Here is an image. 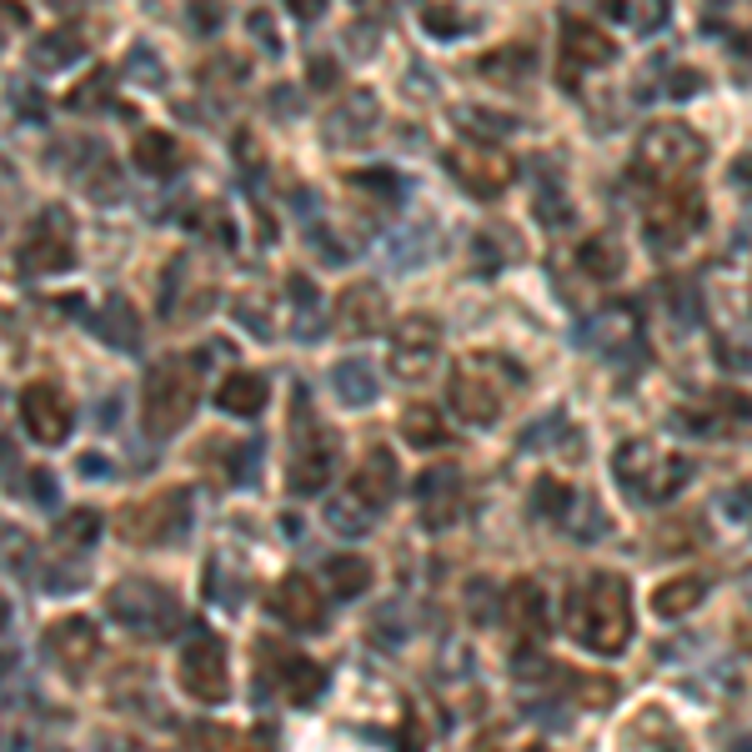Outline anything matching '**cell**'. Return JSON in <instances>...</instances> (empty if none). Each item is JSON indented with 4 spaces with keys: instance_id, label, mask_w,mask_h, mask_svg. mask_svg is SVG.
<instances>
[{
    "instance_id": "obj_45",
    "label": "cell",
    "mask_w": 752,
    "mask_h": 752,
    "mask_svg": "<svg viewBox=\"0 0 752 752\" xmlns=\"http://www.w3.org/2000/svg\"><path fill=\"white\" fill-rule=\"evenodd\" d=\"M251 35H262V41H266V55H282V41H276V25H272V15H266V11L251 15Z\"/></svg>"
},
{
    "instance_id": "obj_54",
    "label": "cell",
    "mask_w": 752,
    "mask_h": 752,
    "mask_svg": "<svg viewBox=\"0 0 752 752\" xmlns=\"http://www.w3.org/2000/svg\"><path fill=\"white\" fill-rule=\"evenodd\" d=\"M481 752H491V742H487V748H481Z\"/></svg>"
},
{
    "instance_id": "obj_42",
    "label": "cell",
    "mask_w": 752,
    "mask_h": 752,
    "mask_svg": "<svg viewBox=\"0 0 752 752\" xmlns=\"http://www.w3.org/2000/svg\"><path fill=\"white\" fill-rule=\"evenodd\" d=\"M126 71H131V76L136 81H146V86H166V66H161V61H156V51H151V45H136V51L131 55H126Z\"/></svg>"
},
{
    "instance_id": "obj_40",
    "label": "cell",
    "mask_w": 752,
    "mask_h": 752,
    "mask_svg": "<svg viewBox=\"0 0 752 752\" xmlns=\"http://www.w3.org/2000/svg\"><path fill=\"white\" fill-rule=\"evenodd\" d=\"M241 76H246V61H241V55H211L206 66H201V81H206L211 91H221V86H236Z\"/></svg>"
},
{
    "instance_id": "obj_48",
    "label": "cell",
    "mask_w": 752,
    "mask_h": 752,
    "mask_svg": "<svg viewBox=\"0 0 752 752\" xmlns=\"http://www.w3.org/2000/svg\"><path fill=\"white\" fill-rule=\"evenodd\" d=\"M402 752H422L426 748V732L422 728H416V712H406V722H402Z\"/></svg>"
},
{
    "instance_id": "obj_1",
    "label": "cell",
    "mask_w": 752,
    "mask_h": 752,
    "mask_svg": "<svg viewBox=\"0 0 752 752\" xmlns=\"http://www.w3.org/2000/svg\"><path fill=\"white\" fill-rule=\"evenodd\" d=\"M568 633L602 657L622 653V647L633 643V597H627V582L617 572H597L582 587H572Z\"/></svg>"
},
{
    "instance_id": "obj_4",
    "label": "cell",
    "mask_w": 752,
    "mask_h": 752,
    "mask_svg": "<svg viewBox=\"0 0 752 752\" xmlns=\"http://www.w3.org/2000/svg\"><path fill=\"white\" fill-rule=\"evenodd\" d=\"M522 386V371H517V361L497 357V351H472L467 361H457V371H452L447 382V402L452 412L462 416V422H497L501 406H507V396Z\"/></svg>"
},
{
    "instance_id": "obj_52",
    "label": "cell",
    "mask_w": 752,
    "mask_h": 752,
    "mask_svg": "<svg viewBox=\"0 0 752 752\" xmlns=\"http://www.w3.org/2000/svg\"><path fill=\"white\" fill-rule=\"evenodd\" d=\"M732 181H752V156H738V161H732Z\"/></svg>"
},
{
    "instance_id": "obj_46",
    "label": "cell",
    "mask_w": 752,
    "mask_h": 752,
    "mask_svg": "<svg viewBox=\"0 0 752 752\" xmlns=\"http://www.w3.org/2000/svg\"><path fill=\"white\" fill-rule=\"evenodd\" d=\"M377 35H382V25H371V21L351 25V31H347V41H351V55H371V45H367V41H377Z\"/></svg>"
},
{
    "instance_id": "obj_25",
    "label": "cell",
    "mask_w": 752,
    "mask_h": 752,
    "mask_svg": "<svg viewBox=\"0 0 752 752\" xmlns=\"http://www.w3.org/2000/svg\"><path fill=\"white\" fill-rule=\"evenodd\" d=\"M81 51H86V25L66 21V25H55V31L41 35V45L31 51V66L35 71H61V66H71Z\"/></svg>"
},
{
    "instance_id": "obj_24",
    "label": "cell",
    "mask_w": 752,
    "mask_h": 752,
    "mask_svg": "<svg viewBox=\"0 0 752 752\" xmlns=\"http://www.w3.org/2000/svg\"><path fill=\"white\" fill-rule=\"evenodd\" d=\"M131 161H136V171H146V176H171L176 166H181V146H176V136L161 131V126H141L131 141Z\"/></svg>"
},
{
    "instance_id": "obj_10",
    "label": "cell",
    "mask_w": 752,
    "mask_h": 752,
    "mask_svg": "<svg viewBox=\"0 0 752 752\" xmlns=\"http://www.w3.org/2000/svg\"><path fill=\"white\" fill-rule=\"evenodd\" d=\"M76 262V246H71V216L61 206H45L41 216L25 226L21 246H15V266L25 276H51V272H66Z\"/></svg>"
},
{
    "instance_id": "obj_27",
    "label": "cell",
    "mask_w": 752,
    "mask_h": 752,
    "mask_svg": "<svg viewBox=\"0 0 752 752\" xmlns=\"http://www.w3.org/2000/svg\"><path fill=\"white\" fill-rule=\"evenodd\" d=\"M702 597H708V582L698 572H682V578H667L653 587V612L657 617H687Z\"/></svg>"
},
{
    "instance_id": "obj_47",
    "label": "cell",
    "mask_w": 752,
    "mask_h": 752,
    "mask_svg": "<svg viewBox=\"0 0 752 752\" xmlns=\"http://www.w3.org/2000/svg\"><path fill=\"white\" fill-rule=\"evenodd\" d=\"M702 86V76L698 71H672V81H667V96H677V100H687L692 91Z\"/></svg>"
},
{
    "instance_id": "obj_51",
    "label": "cell",
    "mask_w": 752,
    "mask_h": 752,
    "mask_svg": "<svg viewBox=\"0 0 752 752\" xmlns=\"http://www.w3.org/2000/svg\"><path fill=\"white\" fill-rule=\"evenodd\" d=\"M292 15H296V21H317V15H321V0H296Z\"/></svg>"
},
{
    "instance_id": "obj_18",
    "label": "cell",
    "mask_w": 752,
    "mask_h": 752,
    "mask_svg": "<svg viewBox=\"0 0 752 752\" xmlns=\"http://www.w3.org/2000/svg\"><path fill=\"white\" fill-rule=\"evenodd\" d=\"M266 607H272L276 617L286 622V627H296V633H317L321 622H327V607H321V587L306 578V572H286V578L272 587Z\"/></svg>"
},
{
    "instance_id": "obj_53",
    "label": "cell",
    "mask_w": 752,
    "mask_h": 752,
    "mask_svg": "<svg viewBox=\"0 0 752 752\" xmlns=\"http://www.w3.org/2000/svg\"><path fill=\"white\" fill-rule=\"evenodd\" d=\"M311 76H317V86H327V81H331V66H327V61H317V66H311Z\"/></svg>"
},
{
    "instance_id": "obj_12",
    "label": "cell",
    "mask_w": 752,
    "mask_h": 752,
    "mask_svg": "<svg viewBox=\"0 0 752 752\" xmlns=\"http://www.w3.org/2000/svg\"><path fill=\"white\" fill-rule=\"evenodd\" d=\"M176 677H181V687L191 692L197 702H226L231 692V677H226V647L216 643V637H191V643L181 647V663H176Z\"/></svg>"
},
{
    "instance_id": "obj_50",
    "label": "cell",
    "mask_w": 752,
    "mask_h": 752,
    "mask_svg": "<svg viewBox=\"0 0 752 752\" xmlns=\"http://www.w3.org/2000/svg\"><path fill=\"white\" fill-rule=\"evenodd\" d=\"M31 497L35 501H51V472H31Z\"/></svg>"
},
{
    "instance_id": "obj_21",
    "label": "cell",
    "mask_w": 752,
    "mask_h": 752,
    "mask_svg": "<svg viewBox=\"0 0 752 752\" xmlns=\"http://www.w3.org/2000/svg\"><path fill=\"white\" fill-rule=\"evenodd\" d=\"M416 501H422V522L426 527H452L462 517V472L452 462L422 472L416 481Z\"/></svg>"
},
{
    "instance_id": "obj_28",
    "label": "cell",
    "mask_w": 752,
    "mask_h": 752,
    "mask_svg": "<svg viewBox=\"0 0 752 752\" xmlns=\"http://www.w3.org/2000/svg\"><path fill=\"white\" fill-rule=\"evenodd\" d=\"M96 337H106L110 347L120 351H131L136 341H141V331H136V311L126 296H106V306H100V317H96Z\"/></svg>"
},
{
    "instance_id": "obj_26",
    "label": "cell",
    "mask_w": 752,
    "mask_h": 752,
    "mask_svg": "<svg viewBox=\"0 0 752 752\" xmlns=\"http://www.w3.org/2000/svg\"><path fill=\"white\" fill-rule=\"evenodd\" d=\"M216 402L226 406L231 416H256L266 406V377L262 371H246V367L231 371L226 382L216 386Z\"/></svg>"
},
{
    "instance_id": "obj_31",
    "label": "cell",
    "mask_w": 752,
    "mask_h": 752,
    "mask_svg": "<svg viewBox=\"0 0 752 752\" xmlns=\"http://www.w3.org/2000/svg\"><path fill=\"white\" fill-rule=\"evenodd\" d=\"M402 436L412 442V447H442L447 442V422H442V412L426 402H406L402 406Z\"/></svg>"
},
{
    "instance_id": "obj_44",
    "label": "cell",
    "mask_w": 752,
    "mask_h": 752,
    "mask_svg": "<svg viewBox=\"0 0 752 752\" xmlns=\"http://www.w3.org/2000/svg\"><path fill=\"white\" fill-rule=\"evenodd\" d=\"M718 357L728 361L732 371H752V341H742V347H738V341L722 337V341H718Z\"/></svg>"
},
{
    "instance_id": "obj_8",
    "label": "cell",
    "mask_w": 752,
    "mask_h": 752,
    "mask_svg": "<svg viewBox=\"0 0 752 752\" xmlns=\"http://www.w3.org/2000/svg\"><path fill=\"white\" fill-rule=\"evenodd\" d=\"M186 517H191V497L186 487H161L141 501H126L116 512V532L131 547H161L176 542L186 532Z\"/></svg>"
},
{
    "instance_id": "obj_16",
    "label": "cell",
    "mask_w": 752,
    "mask_h": 752,
    "mask_svg": "<svg viewBox=\"0 0 752 752\" xmlns=\"http://www.w3.org/2000/svg\"><path fill=\"white\" fill-rule=\"evenodd\" d=\"M45 647H51V657H55V667H61V672L81 677L91 663H96L100 633H96V622H91V617L66 612L61 622H51V627H45Z\"/></svg>"
},
{
    "instance_id": "obj_38",
    "label": "cell",
    "mask_w": 752,
    "mask_h": 752,
    "mask_svg": "<svg viewBox=\"0 0 752 752\" xmlns=\"http://www.w3.org/2000/svg\"><path fill=\"white\" fill-rule=\"evenodd\" d=\"M532 501H537V512H547V517H562V512H568V507H572V501H578V497H572V487H568V481L542 477V481H537V491H532Z\"/></svg>"
},
{
    "instance_id": "obj_32",
    "label": "cell",
    "mask_w": 752,
    "mask_h": 752,
    "mask_svg": "<svg viewBox=\"0 0 752 752\" xmlns=\"http://www.w3.org/2000/svg\"><path fill=\"white\" fill-rule=\"evenodd\" d=\"M527 71H532V51L527 45H501V51L481 55V76L501 81V86H522Z\"/></svg>"
},
{
    "instance_id": "obj_14",
    "label": "cell",
    "mask_w": 752,
    "mask_h": 752,
    "mask_svg": "<svg viewBox=\"0 0 752 752\" xmlns=\"http://www.w3.org/2000/svg\"><path fill=\"white\" fill-rule=\"evenodd\" d=\"M612 55H617V41H612L597 21H587V15H578V11L562 15V86L578 91V86H572V81H578V71L607 66Z\"/></svg>"
},
{
    "instance_id": "obj_30",
    "label": "cell",
    "mask_w": 752,
    "mask_h": 752,
    "mask_svg": "<svg viewBox=\"0 0 752 752\" xmlns=\"http://www.w3.org/2000/svg\"><path fill=\"white\" fill-rule=\"evenodd\" d=\"M331 386H337V396L347 406H367L371 396H377V386H382V377H377L371 361H341V367L331 371Z\"/></svg>"
},
{
    "instance_id": "obj_39",
    "label": "cell",
    "mask_w": 752,
    "mask_h": 752,
    "mask_svg": "<svg viewBox=\"0 0 752 752\" xmlns=\"http://www.w3.org/2000/svg\"><path fill=\"white\" fill-rule=\"evenodd\" d=\"M106 96H110V71L96 66V71H91V76L66 96V106H71V110H91L96 100H106Z\"/></svg>"
},
{
    "instance_id": "obj_43",
    "label": "cell",
    "mask_w": 752,
    "mask_h": 752,
    "mask_svg": "<svg viewBox=\"0 0 752 752\" xmlns=\"http://www.w3.org/2000/svg\"><path fill=\"white\" fill-rule=\"evenodd\" d=\"M647 722H653V748H647L643 738H633V752H687L682 738H672V722H667V718L657 722L653 712H647Z\"/></svg>"
},
{
    "instance_id": "obj_34",
    "label": "cell",
    "mask_w": 752,
    "mask_h": 752,
    "mask_svg": "<svg viewBox=\"0 0 752 752\" xmlns=\"http://www.w3.org/2000/svg\"><path fill=\"white\" fill-rule=\"evenodd\" d=\"M557 672L568 677V682H572V698L587 702V708H607V702L617 698V692H612L617 682H612V677H602V672H572V667H557Z\"/></svg>"
},
{
    "instance_id": "obj_35",
    "label": "cell",
    "mask_w": 752,
    "mask_h": 752,
    "mask_svg": "<svg viewBox=\"0 0 752 752\" xmlns=\"http://www.w3.org/2000/svg\"><path fill=\"white\" fill-rule=\"evenodd\" d=\"M100 537V512H91V507H76V512L61 517V527H55V542L61 547H91Z\"/></svg>"
},
{
    "instance_id": "obj_11",
    "label": "cell",
    "mask_w": 752,
    "mask_h": 752,
    "mask_svg": "<svg viewBox=\"0 0 752 752\" xmlns=\"http://www.w3.org/2000/svg\"><path fill=\"white\" fill-rule=\"evenodd\" d=\"M702 221H708V206H702L698 181L672 186V191H657L653 211H647V241H653L657 251H672L677 241L692 236Z\"/></svg>"
},
{
    "instance_id": "obj_22",
    "label": "cell",
    "mask_w": 752,
    "mask_h": 752,
    "mask_svg": "<svg viewBox=\"0 0 752 752\" xmlns=\"http://www.w3.org/2000/svg\"><path fill=\"white\" fill-rule=\"evenodd\" d=\"M347 491L367 507V512H382L386 501H392V491H396V457L386 447H371L367 457H361V467L351 472Z\"/></svg>"
},
{
    "instance_id": "obj_29",
    "label": "cell",
    "mask_w": 752,
    "mask_h": 752,
    "mask_svg": "<svg viewBox=\"0 0 752 752\" xmlns=\"http://www.w3.org/2000/svg\"><path fill=\"white\" fill-rule=\"evenodd\" d=\"M578 266L592 276V282H617L622 276V246L607 236V231H597V236H587L578 246Z\"/></svg>"
},
{
    "instance_id": "obj_19",
    "label": "cell",
    "mask_w": 752,
    "mask_h": 752,
    "mask_svg": "<svg viewBox=\"0 0 752 752\" xmlns=\"http://www.w3.org/2000/svg\"><path fill=\"white\" fill-rule=\"evenodd\" d=\"M392 317V306H386V292L377 282H351L341 286L337 296V331L341 337H377Z\"/></svg>"
},
{
    "instance_id": "obj_2",
    "label": "cell",
    "mask_w": 752,
    "mask_h": 752,
    "mask_svg": "<svg viewBox=\"0 0 752 752\" xmlns=\"http://www.w3.org/2000/svg\"><path fill=\"white\" fill-rule=\"evenodd\" d=\"M201 402V367L197 357H161L151 371H146V386H141V426L146 436L166 442L176 436L191 412Z\"/></svg>"
},
{
    "instance_id": "obj_5",
    "label": "cell",
    "mask_w": 752,
    "mask_h": 752,
    "mask_svg": "<svg viewBox=\"0 0 752 752\" xmlns=\"http://www.w3.org/2000/svg\"><path fill=\"white\" fill-rule=\"evenodd\" d=\"M612 472H617V481L633 491V497L663 501V497H672V491L687 481L692 462H687L682 452H672V447H657V442H647V436H633V442H622V447H617V457H612Z\"/></svg>"
},
{
    "instance_id": "obj_13",
    "label": "cell",
    "mask_w": 752,
    "mask_h": 752,
    "mask_svg": "<svg viewBox=\"0 0 752 752\" xmlns=\"http://www.w3.org/2000/svg\"><path fill=\"white\" fill-rule=\"evenodd\" d=\"M442 357V327L432 317H406L402 327H392V341H386V367L402 377V382H416L436 367Z\"/></svg>"
},
{
    "instance_id": "obj_20",
    "label": "cell",
    "mask_w": 752,
    "mask_h": 752,
    "mask_svg": "<svg viewBox=\"0 0 752 752\" xmlns=\"http://www.w3.org/2000/svg\"><path fill=\"white\" fill-rule=\"evenodd\" d=\"M501 617L512 622V633L522 647H537L547 637V592L537 578H517L501 597Z\"/></svg>"
},
{
    "instance_id": "obj_49",
    "label": "cell",
    "mask_w": 752,
    "mask_h": 752,
    "mask_svg": "<svg viewBox=\"0 0 752 752\" xmlns=\"http://www.w3.org/2000/svg\"><path fill=\"white\" fill-rule=\"evenodd\" d=\"M191 15H197V25H201V31H211V25H221V21H226V11H216V6H197V11H191Z\"/></svg>"
},
{
    "instance_id": "obj_9",
    "label": "cell",
    "mask_w": 752,
    "mask_h": 752,
    "mask_svg": "<svg viewBox=\"0 0 752 752\" xmlns=\"http://www.w3.org/2000/svg\"><path fill=\"white\" fill-rule=\"evenodd\" d=\"M256 677H266L272 687H282V698L296 702V708L317 702L321 687H327V672H321V663L301 657L296 647L276 643V637H262V643H256Z\"/></svg>"
},
{
    "instance_id": "obj_41",
    "label": "cell",
    "mask_w": 752,
    "mask_h": 752,
    "mask_svg": "<svg viewBox=\"0 0 752 752\" xmlns=\"http://www.w3.org/2000/svg\"><path fill=\"white\" fill-rule=\"evenodd\" d=\"M416 21H422V31H432V35H462V25H467L457 6H422Z\"/></svg>"
},
{
    "instance_id": "obj_36",
    "label": "cell",
    "mask_w": 752,
    "mask_h": 752,
    "mask_svg": "<svg viewBox=\"0 0 752 752\" xmlns=\"http://www.w3.org/2000/svg\"><path fill=\"white\" fill-rule=\"evenodd\" d=\"M367 507H361L351 491H341L337 501H327V522H331V532H347V537H361L367 532Z\"/></svg>"
},
{
    "instance_id": "obj_7",
    "label": "cell",
    "mask_w": 752,
    "mask_h": 752,
    "mask_svg": "<svg viewBox=\"0 0 752 752\" xmlns=\"http://www.w3.org/2000/svg\"><path fill=\"white\" fill-rule=\"evenodd\" d=\"M106 612L116 622H126L131 633L141 637H166L176 633V622H181V602H176L171 587L151 578H126L106 592Z\"/></svg>"
},
{
    "instance_id": "obj_33",
    "label": "cell",
    "mask_w": 752,
    "mask_h": 752,
    "mask_svg": "<svg viewBox=\"0 0 752 752\" xmlns=\"http://www.w3.org/2000/svg\"><path fill=\"white\" fill-rule=\"evenodd\" d=\"M327 582L337 597H361L371 587V562L367 557H331L327 562Z\"/></svg>"
},
{
    "instance_id": "obj_23",
    "label": "cell",
    "mask_w": 752,
    "mask_h": 752,
    "mask_svg": "<svg viewBox=\"0 0 752 752\" xmlns=\"http://www.w3.org/2000/svg\"><path fill=\"white\" fill-rule=\"evenodd\" d=\"M371 126H382L377 96H371V91H347L341 106L331 110V120H327V136L341 146H361V141H371Z\"/></svg>"
},
{
    "instance_id": "obj_3",
    "label": "cell",
    "mask_w": 752,
    "mask_h": 752,
    "mask_svg": "<svg viewBox=\"0 0 752 752\" xmlns=\"http://www.w3.org/2000/svg\"><path fill=\"white\" fill-rule=\"evenodd\" d=\"M702 156H708V146H702V136L692 131L687 120H653V126L637 136L633 181L657 186V191H672V186L692 181Z\"/></svg>"
},
{
    "instance_id": "obj_37",
    "label": "cell",
    "mask_w": 752,
    "mask_h": 752,
    "mask_svg": "<svg viewBox=\"0 0 752 752\" xmlns=\"http://www.w3.org/2000/svg\"><path fill=\"white\" fill-rule=\"evenodd\" d=\"M201 748H206V752H262V742L246 738L241 728H221V722H206V728H201Z\"/></svg>"
},
{
    "instance_id": "obj_6",
    "label": "cell",
    "mask_w": 752,
    "mask_h": 752,
    "mask_svg": "<svg viewBox=\"0 0 752 752\" xmlns=\"http://www.w3.org/2000/svg\"><path fill=\"white\" fill-rule=\"evenodd\" d=\"M292 436H296L292 491L296 497H317L331 481V467H337V442H331V432L317 422V412H311L301 386H296V396H292Z\"/></svg>"
},
{
    "instance_id": "obj_17",
    "label": "cell",
    "mask_w": 752,
    "mask_h": 752,
    "mask_svg": "<svg viewBox=\"0 0 752 752\" xmlns=\"http://www.w3.org/2000/svg\"><path fill=\"white\" fill-rule=\"evenodd\" d=\"M447 166L472 197H501L507 181H512V161L501 151H491V146H452Z\"/></svg>"
},
{
    "instance_id": "obj_15",
    "label": "cell",
    "mask_w": 752,
    "mask_h": 752,
    "mask_svg": "<svg viewBox=\"0 0 752 752\" xmlns=\"http://www.w3.org/2000/svg\"><path fill=\"white\" fill-rule=\"evenodd\" d=\"M21 422H25V432L41 442V447H61L71 436V402H66V392L61 386H51V382H31L21 392Z\"/></svg>"
}]
</instances>
